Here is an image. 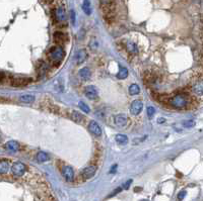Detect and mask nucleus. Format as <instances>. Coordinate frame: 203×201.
Wrapping results in <instances>:
<instances>
[{
	"label": "nucleus",
	"instance_id": "obj_16",
	"mask_svg": "<svg viewBox=\"0 0 203 201\" xmlns=\"http://www.w3.org/2000/svg\"><path fill=\"white\" fill-rule=\"evenodd\" d=\"M79 77L83 81H86L90 78V71L87 68H83L79 71Z\"/></svg>",
	"mask_w": 203,
	"mask_h": 201
},
{
	"label": "nucleus",
	"instance_id": "obj_26",
	"mask_svg": "<svg viewBox=\"0 0 203 201\" xmlns=\"http://www.w3.org/2000/svg\"><path fill=\"white\" fill-rule=\"evenodd\" d=\"M79 107H80V109H81L83 112H85V113H89L90 111V107L87 106L84 102H82V101L79 102Z\"/></svg>",
	"mask_w": 203,
	"mask_h": 201
},
{
	"label": "nucleus",
	"instance_id": "obj_19",
	"mask_svg": "<svg viewBox=\"0 0 203 201\" xmlns=\"http://www.w3.org/2000/svg\"><path fill=\"white\" fill-rule=\"evenodd\" d=\"M71 118L74 122H77V123H80L83 120L82 114H80L79 112H77V111H75V110H73L71 112Z\"/></svg>",
	"mask_w": 203,
	"mask_h": 201
},
{
	"label": "nucleus",
	"instance_id": "obj_23",
	"mask_svg": "<svg viewBox=\"0 0 203 201\" xmlns=\"http://www.w3.org/2000/svg\"><path fill=\"white\" fill-rule=\"evenodd\" d=\"M140 91V88L137 84H132L131 86L129 87V93L130 95H136L138 94Z\"/></svg>",
	"mask_w": 203,
	"mask_h": 201
},
{
	"label": "nucleus",
	"instance_id": "obj_10",
	"mask_svg": "<svg viewBox=\"0 0 203 201\" xmlns=\"http://www.w3.org/2000/svg\"><path fill=\"white\" fill-rule=\"evenodd\" d=\"M62 174H63L64 178L68 181V182H70V181L73 180L74 171H73V169H72V167H70V166H65V167L63 168Z\"/></svg>",
	"mask_w": 203,
	"mask_h": 201
},
{
	"label": "nucleus",
	"instance_id": "obj_6",
	"mask_svg": "<svg viewBox=\"0 0 203 201\" xmlns=\"http://www.w3.org/2000/svg\"><path fill=\"white\" fill-rule=\"evenodd\" d=\"M143 108V104L140 100H135L131 103V106H130V112L133 115H138L141 110Z\"/></svg>",
	"mask_w": 203,
	"mask_h": 201
},
{
	"label": "nucleus",
	"instance_id": "obj_3",
	"mask_svg": "<svg viewBox=\"0 0 203 201\" xmlns=\"http://www.w3.org/2000/svg\"><path fill=\"white\" fill-rule=\"evenodd\" d=\"M49 60L52 62L53 64H59L64 58V51L62 48L60 47H53L48 53Z\"/></svg>",
	"mask_w": 203,
	"mask_h": 201
},
{
	"label": "nucleus",
	"instance_id": "obj_27",
	"mask_svg": "<svg viewBox=\"0 0 203 201\" xmlns=\"http://www.w3.org/2000/svg\"><path fill=\"white\" fill-rule=\"evenodd\" d=\"M155 112V110L154 107H151V106L147 107V115H148L149 118H151L152 116H154Z\"/></svg>",
	"mask_w": 203,
	"mask_h": 201
},
{
	"label": "nucleus",
	"instance_id": "obj_1",
	"mask_svg": "<svg viewBox=\"0 0 203 201\" xmlns=\"http://www.w3.org/2000/svg\"><path fill=\"white\" fill-rule=\"evenodd\" d=\"M192 94L198 99H203V77L196 76L190 83Z\"/></svg>",
	"mask_w": 203,
	"mask_h": 201
},
{
	"label": "nucleus",
	"instance_id": "obj_21",
	"mask_svg": "<svg viewBox=\"0 0 203 201\" xmlns=\"http://www.w3.org/2000/svg\"><path fill=\"white\" fill-rule=\"evenodd\" d=\"M115 140L118 142L119 145H126L128 142V138L127 137L125 136V134H117L116 138H115Z\"/></svg>",
	"mask_w": 203,
	"mask_h": 201
},
{
	"label": "nucleus",
	"instance_id": "obj_25",
	"mask_svg": "<svg viewBox=\"0 0 203 201\" xmlns=\"http://www.w3.org/2000/svg\"><path fill=\"white\" fill-rule=\"evenodd\" d=\"M48 159H49L48 155L45 154L44 152H40L37 155V160H38V162H40V163H43V162L48 161Z\"/></svg>",
	"mask_w": 203,
	"mask_h": 201
},
{
	"label": "nucleus",
	"instance_id": "obj_33",
	"mask_svg": "<svg viewBox=\"0 0 203 201\" xmlns=\"http://www.w3.org/2000/svg\"><path fill=\"white\" fill-rule=\"evenodd\" d=\"M116 169H117V165H114V167L111 168L110 173H115V172H116Z\"/></svg>",
	"mask_w": 203,
	"mask_h": 201
},
{
	"label": "nucleus",
	"instance_id": "obj_24",
	"mask_svg": "<svg viewBox=\"0 0 203 201\" xmlns=\"http://www.w3.org/2000/svg\"><path fill=\"white\" fill-rule=\"evenodd\" d=\"M127 76H128V70L124 67H121L117 77L119 79H125V78H127Z\"/></svg>",
	"mask_w": 203,
	"mask_h": 201
},
{
	"label": "nucleus",
	"instance_id": "obj_17",
	"mask_svg": "<svg viewBox=\"0 0 203 201\" xmlns=\"http://www.w3.org/2000/svg\"><path fill=\"white\" fill-rule=\"evenodd\" d=\"M126 48H127V51L130 54H133V55H135V54L138 53V48H137V46L134 44V42H128L127 45H126Z\"/></svg>",
	"mask_w": 203,
	"mask_h": 201
},
{
	"label": "nucleus",
	"instance_id": "obj_32",
	"mask_svg": "<svg viewBox=\"0 0 203 201\" xmlns=\"http://www.w3.org/2000/svg\"><path fill=\"white\" fill-rule=\"evenodd\" d=\"M121 190H122V188H121V187H119V188H117V189H116V190H115V191H114V192L112 193V194H111V195H110V197H111V196H115V195H116V194H117V193H119V192H120Z\"/></svg>",
	"mask_w": 203,
	"mask_h": 201
},
{
	"label": "nucleus",
	"instance_id": "obj_20",
	"mask_svg": "<svg viewBox=\"0 0 203 201\" xmlns=\"http://www.w3.org/2000/svg\"><path fill=\"white\" fill-rule=\"evenodd\" d=\"M20 100L24 103H32V102H34V100H35V96L30 95V94H25V95L21 96Z\"/></svg>",
	"mask_w": 203,
	"mask_h": 201
},
{
	"label": "nucleus",
	"instance_id": "obj_5",
	"mask_svg": "<svg viewBox=\"0 0 203 201\" xmlns=\"http://www.w3.org/2000/svg\"><path fill=\"white\" fill-rule=\"evenodd\" d=\"M11 171H12V174L16 177H21L22 176L26 171V167L25 164L21 163V162H16L12 165L11 167Z\"/></svg>",
	"mask_w": 203,
	"mask_h": 201
},
{
	"label": "nucleus",
	"instance_id": "obj_4",
	"mask_svg": "<svg viewBox=\"0 0 203 201\" xmlns=\"http://www.w3.org/2000/svg\"><path fill=\"white\" fill-rule=\"evenodd\" d=\"M171 105L174 108H178V109H182V108L186 107L188 104V97L185 94H178L175 95L174 97L171 99Z\"/></svg>",
	"mask_w": 203,
	"mask_h": 201
},
{
	"label": "nucleus",
	"instance_id": "obj_30",
	"mask_svg": "<svg viewBox=\"0 0 203 201\" xmlns=\"http://www.w3.org/2000/svg\"><path fill=\"white\" fill-rule=\"evenodd\" d=\"M131 183H132V180L130 179V180H128V181H126V182L123 184V186H122V187H123V189H125V190H127L130 185H131Z\"/></svg>",
	"mask_w": 203,
	"mask_h": 201
},
{
	"label": "nucleus",
	"instance_id": "obj_12",
	"mask_svg": "<svg viewBox=\"0 0 203 201\" xmlns=\"http://www.w3.org/2000/svg\"><path fill=\"white\" fill-rule=\"evenodd\" d=\"M55 15H56L57 21H59V22H63V21H65V19H66V12H65V9L62 6L58 7V8L56 9Z\"/></svg>",
	"mask_w": 203,
	"mask_h": 201
},
{
	"label": "nucleus",
	"instance_id": "obj_9",
	"mask_svg": "<svg viewBox=\"0 0 203 201\" xmlns=\"http://www.w3.org/2000/svg\"><path fill=\"white\" fill-rule=\"evenodd\" d=\"M86 58H87V52L85 51V50H79V51L76 52V54H75L74 61H75L76 64L79 65V64L83 63V62L86 60Z\"/></svg>",
	"mask_w": 203,
	"mask_h": 201
},
{
	"label": "nucleus",
	"instance_id": "obj_18",
	"mask_svg": "<svg viewBox=\"0 0 203 201\" xmlns=\"http://www.w3.org/2000/svg\"><path fill=\"white\" fill-rule=\"evenodd\" d=\"M9 168H10V166H9L8 161L2 160L1 163H0V172H1V174L7 173V172L9 171Z\"/></svg>",
	"mask_w": 203,
	"mask_h": 201
},
{
	"label": "nucleus",
	"instance_id": "obj_28",
	"mask_svg": "<svg viewBox=\"0 0 203 201\" xmlns=\"http://www.w3.org/2000/svg\"><path fill=\"white\" fill-rule=\"evenodd\" d=\"M185 196H186V191H181V192H179V194H178V197H177V199L178 201H182L184 198H185Z\"/></svg>",
	"mask_w": 203,
	"mask_h": 201
},
{
	"label": "nucleus",
	"instance_id": "obj_7",
	"mask_svg": "<svg viewBox=\"0 0 203 201\" xmlns=\"http://www.w3.org/2000/svg\"><path fill=\"white\" fill-rule=\"evenodd\" d=\"M95 171H97V168H95V166H89V167H86L85 169H83V171L81 173V177L84 180L90 179V178H93L95 176Z\"/></svg>",
	"mask_w": 203,
	"mask_h": 201
},
{
	"label": "nucleus",
	"instance_id": "obj_34",
	"mask_svg": "<svg viewBox=\"0 0 203 201\" xmlns=\"http://www.w3.org/2000/svg\"><path fill=\"white\" fill-rule=\"evenodd\" d=\"M164 121H166V119H164V118H159L158 119V122L159 123H164Z\"/></svg>",
	"mask_w": 203,
	"mask_h": 201
},
{
	"label": "nucleus",
	"instance_id": "obj_13",
	"mask_svg": "<svg viewBox=\"0 0 203 201\" xmlns=\"http://www.w3.org/2000/svg\"><path fill=\"white\" fill-rule=\"evenodd\" d=\"M115 123H116L118 126H124L126 123H127V116L123 113L117 114L116 116H115Z\"/></svg>",
	"mask_w": 203,
	"mask_h": 201
},
{
	"label": "nucleus",
	"instance_id": "obj_15",
	"mask_svg": "<svg viewBox=\"0 0 203 201\" xmlns=\"http://www.w3.org/2000/svg\"><path fill=\"white\" fill-rule=\"evenodd\" d=\"M53 38H54L55 42H57V44H62V42H64V41L66 40V36L62 33L57 32L53 34Z\"/></svg>",
	"mask_w": 203,
	"mask_h": 201
},
{
	"label": "nucleus",
	"instance_id": "obj_11",
	"mask_svg": "<svg viewBox=\"0 0 203 201\" xmlns=\"http://www.w3.org/2000/svg\"><path fill=\"white\" fill-rule=\"evenodd\" d=\"M89 129L91 133H94L95 136H97V137H99L102 134V129L95 121H90V125H89Z\"/></svg>",
	"mask_w": 203,
	"mask_h": 201
},
{
	"label": "nucleus",
	"instance_id": "obj_14",
	"mask_svg": "<svg viewBox=\"0 0 203 201\" xmlns=\"http://www.w3.org/2000/svg\"><path fill=\"white\" fill-rule=\"evenodd\" d=\"M5 148L8 151H10V152H16L20 149V145L15 141H10L5 145Z\"/></svg>",
	"mask_w": 203,
	"mask_h": 201
},
{
	"label": "nucleus",
	"instance_id": "obj_29",
	"mask_svg": "<svg viewBox=\"0 0 203 201\" xmlns=\"http://www.w3.org/2000/svg\"><path fill=\"white\" fill-rule=\"evenodd\" d=\"M194 125H195V122L193 120H188V121L184 122V126L185 127H192Z\"/></svg>",
	"mask_w": 203,
	"mask_h": 201
},
{
	"label": "nucleus",
	"instance_id": "obj_31",
	"mask_svg": "<svg viewBox=\"0 0 203 201\" xmlns=\"http://www.w3.org/2000/svg\"><path fill=\"white\" fill-rule=\"evenodd\" d=\"M71 20H72V24H75V12L73 10L71 11Z\"/></svg>",
	"mask_w": 203,
	"mask_h": 201
},
{
	"label": "nucleus",
	"instance_id": "obj_2",
	"mask_svg": "<svg viewBox=\"0 0 203 201\" xmlns=\"http://www.w3.org/2000/svg\"><path fill=\"white\" fill-rule=\"evenodd\" d=\"M99 2H101L102 10L107 20H109V18H113L115 11L114 0H99Z\"/></svg>",
	"mask_w": 203,
	"mask_h": 201
},
{
	"label": "nucleus",
	"instance_id": "obj_22",
	"mask_svg": "<svg viewBox=\"0 0 203 201\" xmlns=\"http://www.w3.org/2000/svg\"><path fill=\"white\" fill-rule=\"evenodd\" d=\"M82 9L84 11V13L90 15L91 13V7H90V3L89 0H84L83 4H82Z\"/></svg>",
	"mask_w": 203,
	"mask_h": 201
},
{
	"label": "nucleus",
	"instance_id": "obj_8",
	"mask_svg": "<svg viewBox=\"0 0 203 201\" xmlns=\"http://www.w3.org/2000/svg\"><path fill=\"white\" fill-rule=\"evenodd\" d=\"M84 94H85V96L87 98H90L91 100L98 98V90L95 86H93V85H90V86H87L85 88V90H84Z\"/></svg>",
	"mask_w": 203,
	"mask_h": 201
}]
</instances>
